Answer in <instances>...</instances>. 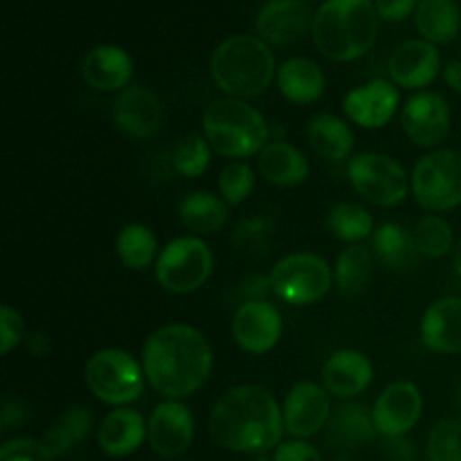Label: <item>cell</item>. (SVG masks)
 Wrapping results in <instances>:
<instances>
[{"instance_id":"cell-1","label":"cell","mask_w":461,"mask_h":461,"mask_svg":"<svg viewBox=\"0 0 461 461\" xmlns=\"http://www.w3.org/2000/svg\"><path fill=\"white\" fill-rule=\"evenodd\" d=\"M147 381L167 399H185L201 390L214 367L210 342L189 324H167L149 336L142 349Z\"/></svg>"},{"instance_id":"cell-2","label":"cell","mask_w":461,"mask_h":461,"mask_svg":"<svg viewBox=\"0 0 461 461\" xmlns=\"http://www.w3.org/2000/svg\"><path fill=\"white\" fill-rule=\"evenodd\" d=\"M284 414L275 396L261 385H239L225 392L210 414V435L221 448L264 455L282 444Z\"/></svg>"},{"instance_id":"cell-3","label":"cell","mask_w":461,"mask_h":461,"mask_svg":"<svg viewBox=\"0 0 461 461\" xmlns=\"http://www.w3.org/2000/svg\"><path fill=\"white\" fill-rule=\"evenodd\" d=\"M378 12L372 0H324L315 12V48L331 61H356L374 48Z\"/></svg>"},{"instance_id":"cell-4","label":"cell","mask_w":461,"mask_h":461,"mask_svg":"<svg viewBox=\"0 0 461 461\" xmlns=\"http://www.w3.org/2000/svg\"><path fill=\"white\" fill-rule=\"evenodd\" d=\"M210 72L214 84L230 97H259L275 79V54L259 36H230L212 54Z\"/></svg>"},{"instance_id":"cell-5","label":"cell","mask_w":461,"mask_h":461,"mask_svg":"<svg viewBox=\"0 0 461 461\" xmlns=\"http://www.w3.org/2000/svg\"><path fill=\"white\" fill-rule=\"evenodd\" d=\"M203 131L212 151L232 160L264 151L270 133L266 117L237 97L214 99L203 113Z\"/></svg>"},{"instance_id":"cell-6","label":"cell","mask_w":461,"mask_h":461,"mask_svg":"<svg viewBox=\"0 0 461 461\" xmlns=\"http://www.w3.org/2000/svg\"><path fill=\"white\" fill-rule=\"evenodd\" d=\"M86 385L106 405H129L144 392V367L122 349H102L86 365Z\"/></svg>"},{"instance_id":"cell-7","label":"cell","mask_w":461,"mask_h":461,"mask_svg":"<svg viewBox=\"0 0 461 461\" xmlns=\"http://www.w3.org/2000/svg\"><path fill=\"white\" fill-rule=\"evenodd\" d=\"M268 282L279 300L293 306H306L327 295L333 273L324 257L313 252H293L275 264Z\"/></svg>"},{"instance_id":"cell-8","label":"cell","mask_w":461,"mask_h":461,"mask_svg":"<svg viewBox=\"0 0 461 461\" xmlns=\"http://www.w3.org/2000/svg\"><path fill=\"white\" fill-rule=\"evenodd\" d=\"M412 192L428 212H448L461 205V151L437 149L426 153L412 171Z\"/></svg>"},{"instance_id":"cell-9","label":"cell","mask_w":461,"mask_h":461,"mask_svg":"<svg viewBox=\"0 0 461 461\" xmlns=\"http://www.w3.org/2000/svg\"><path fill=\"white\" fill-rule=\"evenodd\" d=\"M214 255L198 237H180L167 243L156 259V279L165 291L185 295L194 293L210 279Z\"/></svg>"},{"instance_id":"cell-10","label":"cell","mask_w":461,"mask_h":461,"mask_svg":"<svg viewBox=\"0 0 461 461\" xmlns=\"http://www.w3.org/2000/svg\"><path fill=\"white\" fill-rule=\"evenodd\" d=\"M347 176L356 192L378 207L399 205L410 192V178L405 169L385 153H358L349 160Z\"/></svg>"},{"instance_id":"cell-11","label":"cell","mask_w":461,"mask_h":461,"mask_svg":"<svg viewBox=\"0 0 461 461\" xmlns=\"http://www.w3.org/2000/svg\"><path fill=\"white\" fill-rule=\"evenodd\" d=\"M453 115L450 106L439 93L419 90L405 102L401 111V126L410 142L417 147H437L444 142L450 133Z\"/></svg>"},{"instance_id":"cell-12","label":"cell","mask_w":461,"mask_h":461,"mask_svg":"<svg viewBox=\"0 0 461 461\" xmlns=\"http://www.w3.org/2000/svg\"><path fill=\"white\" fill-rule=\"evenodd\" d=\"M196 435V419L180 401H165L151 412L147 421V441L156 455L165 459L187 453Z\"/></svg>"},{"instance_id":"cell-13","label":"cell","mask_w":461,"mask_h":461,"mask_svg":"<svg viewBox=\"0 0 461 461\" xmlns=\"http://www.w3.org/2000/svg\"><path fill=\"white\" fill-rule=\"evenodd\" d=\"M315 14L306 0H268L255 18L257 34L275 48L295 45L313 32Z\"/></svg>"},{"instance_id":"cell-14","label":"cell","mask_w":461,"mask_h":461,"mask_svg":"<svg viewBox=\"0 0 461 461\" xmlns=\"http://www.w3.org/2000/svg\"><path fill=\"white\" fill-rule=\"evenodd\" d=\"M423 412V396L414 383L399 381L387 385L374 403L372 417L378 435L394 439L405 437L419 423Z\"/></svg>"},{"instance_id":"cell-15","label":"cell","mask_w":461,"mask_h":461,"mask_svg":"<svg viewBox=\"0 0 461 461\" xmlns=\"http://www.w3.org/2000/svg\"><path fill=\"white\" fill-rule=\"evenodd\" d=\"M284 428L293 439H309L318 435L331 419V401L327 387L313 381H302L293 385L284 401Z\"/></svg>"},{"instance_id":"cell-16","label":"cell","mask_w":461,"mask_h":461,"mask_svg":"<svg viewBox=\"0 0 461 461\" xmlns=\"http://www.w3.org/2000/svg\"><path fill=\"white\" fill-rule=\"evenodd\" d=\"M284 331L279 311L266 300H248L237 309L232 320V336L248 354H268L275 349Z\"/></svg>"},{"instance_id":"cell-17","label":"cell","mask_w":461,"mask_h":461,"mask_svg":"<svg viewBox=\"0 0 461 461\" xmlns=\"http://www.w3.org/2000/svg\"><path fill=\"white\" fill-rule=\"evenodd\" d=\"M387 72H390L392 84L401 86V88H426L439 77L441 54L437 45L423 39L405 41L392 52L390 61H387Z\"/></svg>"},{"instance_id":"cell-18","label":"cell","mask_w":461,"mask_h":461,"mask_svg":"<svg viewBox=\"0 0 461 461\" xmlns=\"http://www.w3.org/2000/svg\"><path fill=\"white\" fill-rule=\"evenodd\" d=\"M113 120L117 129L131 138H151L160 131L165 111L160 97L153 90L144 86H129L113 104Z\"/></svg>"},{"instance_id":"cell-19","label":"cell","mask_w":461,"mask_h":461,"mask_svg":"<svg viewBox=\"0 0 461 461\" xmlns=\"http://www.w3.org/2000/svg\"><path fill=\"white\" fill-rule=\"evenodd\" d=\"M342 108L354 124L363 129H383L396 115L399 90L390 81L372 79L369 84L349 90Z\"/></svg>"},{"instance_id":"cell-20","label":"cell","mask_w":461,"mask_h":461,"mask_svg":"<svg viewBox=\"0 0 461 461\" xmlns=\"http://www.w3.org/2000/svg\"><path fill=\"white\" fill-rule=\"evenodd\" d=\"M81 75L90 88L113 93L126 88L133 79V59L120 45H97L86 52Z\"/></svg>"},{"instance_id":"cell-21","label":"cell","mask_w":461,"mask_h":461,"mask_svg":"<svg viewBox=\"0 0 461 461\" xmlns=\"http://www.w3.org/2000/svg\"><path fill=\"white\" fill-rule=\"evenodd\" d=\"M374 378V367L369 358L360 351L342 349L329 356L322 367V381L329 394L338 399H354L363 394Z\"/></svg>"},{"instance_id":"cell-22","label":"cell","mask_w":461,"mask_h":461,"mask_svg":"<svg viewBox=\"0 0 461 461\" xmlns=\"http://www.w3.org/2000/svg\"><path fill=\"white\" fill-rule=\"evenodd\" d=\"M421 340L435 354L461 351V297H441L421 320Z\"/></svg>"},{"instance_id":"cell-23","label":"cell","mask_w":461,"mask_h":461,"mask_svg":"<svg viewBox=\"0 0 461 461\" xmlns=\"http://www.w3.org/2000/svg\"><path fill=\"white\" fill-rule=\"evenodd\" d=\"M147 439V423L138 410L117 408L104 417L99 426L97 441L102 453L108 457H126L133 455Z\"/></svg>"},{"instance_id":"cell-24","label":"cell","mask_w":461,"mask_h":461,"mask_svg":"<svg viewBox=\"0 0 461 461\" xmlns=\"http://www.w3.org/2000/svg\"><path fill=\"white\" fill-rule=\"evenodd\" d=\"M277 88L288 102L297 106L318 102L327 90V77L322 68L306 57H293L277 70Z\"/></svg>"},{"instance_id":"cell-25","label":"cell","mask_w":461,"mask_h":461,"mask_svg":"<svg viewBox=\"0 0 461 461\" xmlns=\"http://www.w3.org/2000/svg\"><path fill=\"white\" fill-rule=\"evenodd\" d=\"M259 171L275 187H295L309 176V162L293 144L270 142L259 153Z\"/></svg>"},{"instance_id":"cell-26","label":"cell","mask_w":461,"mask_h":461,"mask_svg":"<svg viewBox=\"0 0 461 461\" xmlns=\"http://www.w3.org/2000/svg\"><path fill=\"white\" fill-rule=\"evenodd\" d=\"M376 435L374 417L363 403L338 405L329 419V437L340 448H363Z\"/></svg>"},{"instance_id":"cell-27","label":"cell","mask_w":461,"mask_h":461,"mask_svg":"<svg viewBox=\"0 0 461 461\" xmlns=\"http://www.w3.org/2000/svg\"><path fill=\"white\" fill-rule=\"evenodd\" d=\"M306 138H309L311 149L318 156L327 158V160L340 162L347 160L354 151V133H351L349 124L340 117L331 115V113H322L315 115L306 126Z\"/></svg>"},{"instance_id":"cell-28","label":"cell","mask_w":461,"mask_h":461,"mask_svg":"<svg viewBox=\"0 0 461 461\" xmlns=\"http://www.w3.org/2000/svg\"><path fill=\"white\" fill-rule=\"evenodd\" d=\"M372 252L390 270H410L419 264L414 234L399 223H385L372 234Z\"/></svg>"},{"instance_id":"cell-29","label":"cell","mask_w":461,"mask_h":461,"mask_svg":"<svg viewBox=\"0 0 461 461\" xmlns=\"http://www.w3.org/2000/svg\"><path fill=\"white\" fill-rule=\"evenodd\" d=\"M419 34L432 45H446L457 39L461 9L455 0H421L414 14Z\"/></svg>"},{"instance_id":"cell-30","label":"cell","mask_w":461,"mask_h":461,"mask_svg":"<svg viewBox=\"0 0 461 461\" xmlns=\"http://www.w3.org/2000/svg\"><path fill=\"white\" fill-rule=\"evenodd\" d=\"M90 430H93V414L84 405H72V408H68L59 417V421L54 426H50L43 432L41 444L45 446V450L52 457H61L68 450L79 446L90 435Z\"/></svg>"},{"instance_id":"cell-31","label":"cell","mask_w":461,"mask_h":461,"mask_svg":"<svg viewBox=\"0 0 461 461\" xmlns=\"http://www.w3.org/2000/svg\"><path fill=\"white\" fill-rule=\"evenodd\" d=\"M178 216L187 230L196 237L201 234H216L228 223V207L219 196L210 192H194L180 203Z\"/></svg>"},{"instance_id":"cell-32","label":"cell","mask_w":461,"mask_h":461,"mask_svg":"<svg viewBox=\"0 0 461 461\" xmlns=\"http://www.w3.org/2000/svg\"><path fill=\"white\" fill-rule=\"evenodd\" d=\"M374 275V252L365 246H351L338 255L333 282L345 297H356L369 286Z\"/></svg>"},{"instance_id":"cell-33","label":"cell","mask_w":461,"mask_h":461,"mask_svg":"<svg viewBox=\"0 0 461 461\" xmlns=\"http://www.w3.org/2000/svg\"><path fill=\"white\" fill-rule=\"evenodd\" d=\"M117 255L120 261L131 270H142L156 259L158 239L147 225L131 223L124 225L117 234Z\"/></svg>"},{"instance_id":"cell-34","label":"cell","mask_w":461,"mask_h":461,"mask_svg":"<svg viewBox=\"0 0 461 461\" xmlns=\"http://www.w3.org/2000/svg\"><path fill=\"white\" fill-rule=\"evenodd\" d=\"M327 230L340 241L358 243L374 234V216L356 203H338L327 216Z\"/></svg>"},{"instance_id":"cell-35","label":"cell","mask_w":461,"mask_h":461,"mask_svg":"<svg viewBox=\"0 0 461 461\" xmlns=\"http://www.w3.org/2000/svg\"><path fill=\"white\" fill-rule=\"evenodd\" d=\"M414 241H417L419 255L430 257V259H439L446 257L455 248V234L453 225L441 216L430 214L423 216L414 228Z\"/></svg>"},{"instance_id":"cell-36","label":"cell","mask_w":461,"mask_h":461,"mask_svg":"<svg viewBox=\"0 0 461 461\" xmlns=\"http://www.w3.org/2000/svg\"><path fill=\"white\" fill-rule=\"evenodd\" d=\"M171 160H174L176 171H180L185 178H198L210 167L212 147L207 142V138H203L198 133H189L176 144Z\"/></svg>"},{"instance_id":"cell-37","label":"cell","mask_w":461,"mask_h":461,"mask_svg":"<svg viewBox=\"0 0 461 461\" xmlns=\"http://www.w3.org/2000/svg\"><path fill=\"white\" fill-rule=\"evenodd\" d=\"M428 461H461V423L446 419L428 435Z\"/></svg>"},{"instance_id":"cell-38","label":"cell","mask_w":461,"mask_h":461,"mask_svg":"<svg viewBox=\"0 0 461 461\" xmlns=\"http://www.w3.org/2000/svg\"><path fill=\"white\" fill-rule=\"evenodd\" d=\"M255 189V171L246 162H230L219 174V192L228 205H241Z\"/></svg>"},{"instance_id":"cell-39","label":"cell","mask_w":461,"mask_h":461,"mask_svg":"<svg viewBox=\"0 0 461 461\" xmlns=\"http://www.w3.org/2000/svg\"><path fill=\"white\" fill-rule=\"evenodd\" d=\"M25 338V322L23 315L9 304L0 309V354L7 356L9 351L16 349Z\"/></svg>"},{"instance_id":"cell-40","label":"cell","mask_w":461,"mask_h":461,"mask_svg":"<svg viewBox=\"0 0 461 461\" xmlns=\"http://www.w3.org/2000/svg\"><path fill=\"white\" fill-rule=\"evenodd\" d=\"M0 461H54V457L41 441L12 439L0 448Z\"/></svg>"},{"instance_id":"cell-41","label":"cell","mask_w":461,"mask_h":461,"mask_svg":"<svg viewBox=\"0 0 461 461\" xmlns=\"http://www.w3.org/2000/svg\"><path fill=\"white\" fill-rule=\"evenodd\" d=\"M273 461H324L322 453L306 439L282 441L275 448Z\"/></svg>"},{"instance_id":"cell-42","label":"cell","mask_w":461,"mask_h":461,"mask_svg":"<svg viewBox=\"0 0 461 461\" xmlns=\"http://www.w3.org/2000/svg\"><path fill=\"white\" fill-rule=\"evenodd\" d=\"M421 0H376V12L383 21L401 23L417 14V7Z\"/></svg>"},{"instance_id":"cell-43","label":"cell","mask_w":461,"mask_h":461,"mask_svg":"<svg viewBox=\"0 0 461 461\" xmlns=\"http://www.w3.org/2000/svg\"><path fill=\"white\" fill-rule=\"evenodd\" d=\"M264 219H255V221H243L241 228L237 232V243L243 252H255L257 248H261V237H264L268 230H264Z\"/></svg>"},{"instance_id":"cell-44","label":"cell","mask_w":461,"mask_h":461,"mask_svg":"<svg viewBox=\"0 0 461 461\" xmlns=\"http://www.w3.org/2000/svg\"><path fill=\"white\" fill-rule=\"evenodd\" d=\"M3 430H12L14 426H21L25 421V405L18 399H7L3 405Z\"/></svg>"},{"instance_id":"cell-45","label":"cell","mask_w":461,"mask_h":461,"mask_svg":"<svg viewBox=\"0 0 461 461\" xmlns=\"http://www.w3.org/2000/svg\"><path fill=\"white\" fill-rule=\"evenodd\" d=\"M385 439H387V437H385ZM385 453L392 461H412V457H414L412 446H410L408 441L403 439V437H394V439H387Z\"/></svg>"},{"instance_id":"cell-46","label":"cell","mask_w":461,"mask_h":461,"mask_svg":"<svg viewBox=\"0 0 461 461\" xmlns=\"http://www.w3.org/2000/svg\"><path fill=\"white\" fill-rule=\"evenodd\" d=\"M444 81L455 93H461V61H450L444 68Z\"/></svg>"},{"instance_id":"cell-47","label":"cell","mask_w":461,"mask_h":461,"mask_svg":"<svg viewBox=\"0 0 461 461\" xmlns=\"http://www.w3.org/2000/svg\"><path fill=\"white\" fill-rule=\"evenodd\" d=\"M27 347H30L32 354L43 356V354H48L50 342H48V338L43 336V333L34 331V333H30V336H27Z\"/></svg>"},{"instance_id":"cell-48","label":"cell","mask_w":461,"mask_h":461,"mask_svg":"<svg viewBox=\"0 0 461 461\" xmlns=\"http://www.w3.org/2000/svg\"><path fill=\"white\" fill-rule=\"evenodd\" d=\"M453 268H455V273L461 277V239L455 243V248H453Z\"/></svg>"},{"instance_id":"cell-49","label":"cell","mask_w":461,"mask_h":461,"mask_svg":"<svg viewBox=\"0 0 461 461\" xmlns=\"http://www.w3.org/2000/svg\"><path fill=\"white\" fill-rule=\"evenodd\" d=\"M459 405H461V394H459Z\"/></svg>"}]
</instances>
